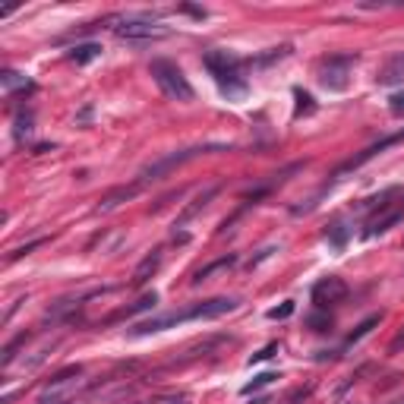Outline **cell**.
Listing matches in <instances>:
<instances>
[{
    "label": "cell",
    "instance_id": "cell-19",
    "mask_svg": "<svg viewBox=\"0 0 404 404\" xmlns=\"http://www.w3.org/2000/svg\"><path fill=\"white\" fill-rule=\"evenodd\" d=\"M348 237H351V231L344 227L341 218H335L332 224H326V240L332 244L335 249H344V244H348Z\"/></svg>",
    "mask_w": 404,
    "mask_h": 404
},
{
    "label": "cell",
    "instance_id": "cell-23",
    "mask_svg": "<svg viewBox=\"0 0 404 404\" xmlns=\"http://www.w3.org/2000/svg\"><path fill=\"white\" fill-rule=\"evenodd\" d=\"M278 379V373H259V376H253V382H247L244 388H240V395H253V392H259V388H266L269 382H275Z\"/></svg>",
    "mask_w": 404,
    "mask_h": 404
},
{
    "label": "cell",
    "instance_id": "cell-25",
    "mask_svg": "<svg viewBox=\"0 0 404 404\" xmlns=\"http://www.w3.org/2000/svg\"><path fill=\"white\" fill-rule=\"evenodd\" d=\"M13 133H16V139L23 143V139L32 133V111H23L16 117V127H13Z\"/></svg>",
    "mask_w": 404,
    "mask_h": 404
},
{
    "label": "cell",
    "instance_id": "cell-20",
    "mask_svg": "<svg viewBox=\"0 0 404 404\" xmlns=\"http://www.w3.org/2000/svg\"><path fill=\"white\" fill-rule=\"evenodd\" d=\"M0 83H4V89H6V92H13V89L35 92V83H29V79L23 76V73H16V70H4V76H0Z\"/></svg>",
    "mask_w": 404,
    "mask_h": 404
},
{
    "label": "cell",
    "instance_id": "cell-17",
    "mask_svg": "<svg viewBox=\"0 0 404 404\" xmlns=\"http://www.w3.org/2000/svg\"><path fill=\"white\" fill-rule=\"evenodd\" d=\"M291 54V45H281V48H269L266 54H259V57H253V61H247L253 70H266L271 67V63H278V61H284V57Z\"/></svg>",
    "mask_w": 404,
    "mask_h": 404
},
{
    "label": "cell",
    "instance_id": "cell-16",
    "mask_svg": "<svg viewBox=\"0 0 404 404\" xmlns=\"http://www.w3.org/2000/svg\"><path fill=\"white\" fill-rule=\"evenodd\" d=\"M218 193H222V187H209V190H205V193L202 196H196V200L193 202H190L187 205V209H183L180 212V218H177V224H187L190 222V218H196V215H200V212L205 209V205H209V200H215V196Z\"/></svg>",
    "mask_w": 404,
    "mask_h": 404
},
{
    "label": "cell",
    "instance_id": "cell-1",
    "mask_svg": "<svg viewBox=\"0 0 404 404\" xmlns=\"http://www.w3.org/2000/svg\"><path fill=\"white\" fill-rule=\"evenodd\" d=\"M240 306L237 297H212V300H202V304H193L187 310H174V313H161V316H152V319L139 322L133 328V338H143V335H155V332H165V328H174V326H183V322H196V319H218L224 313H234Z\"/></svg>",
    "mask_w": 404,
    "mask_h": 404
},
{
    "label": "cell",
    "instance_id": "cell-11",
    "mask_svg": "<svg viewBox=\"0 0 404 404\" xmlns=\"http://www.w3.org/2000/svg\"><path fill=\"white\" fill-rule=\"evenodd\" d=\"M379 86H401L404 83V54H392L376 73Z\"/></svg>",
    "mask_w": 404,
    "mask_h": 404
},
{
    "label": "cell",
    "instance_id": "cell-8",
    "mask_svg": "<svg viewBox=\"0 0 404 404\" xmlns=\"http://www.w3.org/2000/svg\"><path fill=\"white\" fill-rule=\"evenodd\" d=\"M401 143H404V130H398V133H392V136H385V139H379V143H373V145H366L360 155H354L351 161H344V165L338 167V171H335V180L344 177L348 171H357V167H363L366 161H373L376 155H382L385 149H392V145H401Z\"/></svg>",
    "mask_w": 404,
    "mask_h": 404
},
{
    "label": "cell",
    "instance_id": "cell-21",
    "mask_svg": "<svg viewBox=\"0 0 404 404\" xmlns=\"http://www.w3.org/2000/svg\"><path fill=\"white\" fill-rule=\"evenodd\" d=\"M306 326H310L313 332H332L335 319H332V313L328 310H316V313L306 316Z\"/></svg>",
    "mask_w": 404,
    "mask_h": 404
},
{
    "label": "cell",
    "instance_id": "cell-29",
    "mask_svg": "<svg viewBox=\"0 0 404 404\" xmlns=\"http://www.w3.org/2000/svg\"><path fill=\"white\" fill-rule=\"evenodd\" d=\"M41 244H45V237H38V240H32V244H26V247H19V249H13V253H10V256H6V262H16V259H19V256H29V253H32V249H35V247H41Z\"/></svg>",
    "mask_w": 404,
    "mask_h": 404
},
{
    "label": "cell",
    "instance_id": "cell-30",
    "mask_svg": "<svg viewBox=\"0 0 404 404\" xmlns=\"http://www.w3.org/2000/svg\"><path fill=\"white\" fill-rule=\"evenodd\" d=\"M388 111L395 117H404V92H395L392 98H388Z\"/></svg>",
    "mask_w": 404,
    "mask_h": 404
},
{
    "label": "cell",
    "instance_id": "cell-33",
    "mask_svg": "<svg viewBox=\"0 0 404 404\" xmlns=\"http://www.w3.org/2000/svg\"><path fill=\"white\" fill-rule=\"evenodd\" d=\"M249 404H269V395H262V398H253Z\"/></svg>",
    "mask_w": 404,
    "mask_h": 404
},
{
    "label": "cell",
    "instance_id": "cell-2",
    "mask_svg": "<svg viewBox=\"0 0 404 404\" xmlns=\"http://www.w3.org/2000/svg\"><path fill=\"white\" fill-rule=\"evenodd\" d=\"M202 63H205V70L215 76L218 89H222V95H227V101H237L249 92V83L244 76V61H240V57L227 54V51H205Z\"/></svg>",
    "mask_w": 404,
    "mask_h": 404
},
{
    "label": "cell",
    "instance_id": "cell-7",
    "mask_svg": "<svg viewBox=\"0 0 404 404\" xmlns=\"http://www.w3.org/2000/svg\"><path fill=\"white\" fill-rule=\"evenodd\" d=\"M348 300V284L341 281V278L328 275L322 278V281L313 284V306L316 310H328V306H338Z\"/></svg>",
    "mask_w": 404,
    "mask_h": 404
},
{
    "label": "cell",
    "instance_id": "cell-18",
    "mask_svg": "<svg viewBox=\"0 0 404 404\" xmlns=\"http://www.w3.org/2000/svg\"><path fill=\"white\" fill-rule=\"evenodd\" d=\"M379 322H382V313H370V316H366V319H363V322H357V328H354V332H351V335H348V341H344V348H351V344H357V341H363V338H366V335H370V332H373V328H376V326H379Z\"/></svg>",
    "mask_w": 404,
    "mask_h": 404
},
{
    "label": "cell",
    "instance_id": "cell-14",
    "mask_svg": "<svg viewBox=\"0 0 404 404\" xmlns=\"http://www.w3.org/2000/svg\"><path fill=\"white\" fill-rule=\"evenodd\" d=\"M234 266H237V256H234V253H227V256H222V259H215V262H209V266L196 269V275H193V284H202V281H209L212 275H218V271H227V269H234Z\"/></svg>",
    "mask_w": 404,
    "mask_h": 404
},
{
    "label": "cell",
    "instance_id": "cell-13",
    "mask_svg": "<svg viewBox=\"0 0 404 404\" xmlns=\"http://www.w3.org/2000/svg\"><path fill=\"white\" fill-rule=\"evenodd\" d=\"M158 304V294L155 291H149V294H143V297L136 300V304H130V306H123V310H117L111 313L105 322H117V319H130V316H139V313H145V310H152V306Z\"/></svg>",
    "mask_w": 404,
    "mask_h": 404
},
{
    "label": "cell",
    "instance_id": "cell-4",
    "mask_svg": "<svg viewBox=\"0 0 404 404\" xmlns=\"http://www.w3.org/2000/svg\"><path fill=\"white\" fill-rule=\"evenodd\" d=\"M149 73H152V79H155V86L161 89L165 98H171V101H193L196 98V89L190 86V79L183 76V70L177 63L165 61V57H155Z\"/></svg>",
    "mask_w": 404,
    "mask_h": 404
},
{
    "label": "cell",
    "instance_id": "cell-10",
    "mask_svg": "<svg viewBox=\"0 0 404 404\" xmlns=\"http://www.w3.org/2000/svg\"><path fill=\"white\" fill-rule=\"evenodd\" d=\"M161 259H165V249L155 247V249H152V253L145 256V259L136 266L133 278H130V288H143V284L149 281V278H152V275H155V271L161 269Z\"/></svg>",
    "mask_w": 404,
    "mask_h": 404
},
{
    "label": "cell",
    "instance_id": "cell-31",
    "mask_svg": "<svg viewBox=\"0 0 404 404\" xmlns=\"http://www.w3.org/2000/svg\"><path fill=\"white\" fill-rule=\"evenodd\" d=\"M401 348H404V328H401V332L392 338V344H388V354H398Z\"/></svg>",
    "mask_w": 404,
    "mask_h": 404
},
{
    "label": "cell",
    "instance_id": "cell-32",
    "mask_svg": "<svg viewBox=\"0 0 404 404\" xmlns=\"http://www.w3.org/2000/svg\"><path fill=\"white\" fill-rule=\"evenodd\" d=\"M89 117H92V108H89V105H86V108H83V111H79V117H76V120H89Z\"/></svg>",
    "mask_w": 404,
    "mask_h": 404
},
{
    "label": "cell",
    "instance_id": "cell-22",
    "mask_svg": "<svg viewBox=\"0 0 404 404\" xmlns=\"http://www.w3.org/2000/svg\"><path fill=\"white\" fill-rule=\"evenodd\" d=\"M29 338H32L29 332H19L16 338H13V341H6V348H4V357H0V363H4V366H13V360H16V351L23 348Z\"/></svg>",
    "mask_w": 404,
    "mask_h": 404
},
{
    "label": "cell",
    "instance_id": "cell-15",
    "mask_svg": "<svg viewBox=\"0 0 404 404\" xmlns=\"http://www.w3.org/2000/svg\"><path fill=\"white\" fill-rule=\"evenodd\" d=\"M67 57L76 63V67H86V63H92V61H98V57H101V45H98V41H83V45L70 48Z\"/></svg>",
    "mask_w": 404,
    "mask_h": 404
},
{
    "label": "cell",
    "instance_id": "cell-24",
    "mask_svg": "<svg viewBox=\"0 0 404 404\" xmlns=\"http://www.w3.org/2000/svg\"><path fill=\"white\" fill-rule=\"evenodd\" d=\"M294 98H297V111H294V117H304V114H313V111H316L313 95H310V92L294 89Z\"/></svg>",
    "mask_w": 404,
    "mask_h": 404
},
{
    "label": "cell",
    "instance_id": "cell-9",
    "mask_svg": "<svg viewBox=\"0 0 404 404\" xmlns=\"http://www.w3.org/2000/svg\"><path fill=\"white\" fill-rule=\"evenodd\" d=\"M382 215H373L370 222H366V231H363V237H379V234H385V231H392L395 224H401L404 222V200L398 205H392V209H379Z\"/></svg>",
    "mask_w": 404,
    "mask_h": 404
},
{
    "label": "cell",
    "instance_id": "cell-27",
    "mask_svg": "<svg viewBox=\"0 0 404 404\" xmlns=\"http://www.w3.org/2000/svg\"><path fill=\"white\" fill-rule=\"evenodd\" d=\"M291 313H294V300H284L281 306H271L266 316H269V319H288Z\"/></svg>",
    "mask_w": 404,
    "mask_h": 404
},
{
    "label": "cell",
    "instance_id": "cell-6",
    "mask_svg": "<svg viewBox=\"0 0 404 404\" xmlns=\"http://www.w3.org/2000/svg\"><path fill=\"white\" fill-rule=\"evenodd\" d=\"M360 54H328L319 61V83L328 92H344L351 83V70L357 67Z\"/></svg>",
    "mask_w": 404,
    "mask_h": 404
},
{
    "label": "cell",
    "instance_id": "cell-26",
    "mask_svg": "<svg viewBox=\"0 0 404 404\" xmlns=\"http://www.w3.org/2000/svg\"><path fill=\"white\" fill-rule=\"evenodd\" d=\"M275 354H278V341H269L266 348H262V351H256V354L249 357V366L262 363V360H271V357H275Z\"/></svg>",
    "mask_w": 404,
    "mask_h": 404
},
{
    "label": "cell",
    "instance_id": "cell-5",
    "mask_svg": "<svg viewBox=\"0 0 404 404\" xmlns=\"http://www.w3.org/2000/svg\"><path fill=\"white\" fill-rule=\"evenodd\" d=\"M114 35L120 41H133V45H145V41H158V38H167L171 29L155 23L152 13H143V16H127L120 19V26H114Z\"/></svg>",
    "mask_w": 404,
    "mask_h": 404
},
{
    "label": "cell",
    "instance_id": "cell-28",
    "mask_svg": "<svg viewBox=\"0 0 404 404\" xmlns=\"http://www.w3.org/2000/svg\"><path fill=\"white\" fill-rule=\"evenodd\" d=\"M313 395V385H304V388H294V392L284 398V404H304L306 398Z\"/></svg>",
    "mask_w": 404,
    "mask_h": 404
},
{
    "label": "cell",
    "instance_id": "cell-3",
    "mask_svg": "<svg viewBox=\"0 0 404 404\" xmlns=\"http://www.w3.org/2000/svg\"><path fill=\"white\" fill-rule=\"evenodd\" d=\"M227 149H231L227 143H202V145H190V149L171 152V155H165V158L152 161V165H145L143 171H139L136 183H139V187H149V183H155V180H161V177H167V174H171L174 167L187 165V161H193V158H200V155H212V152H227Z\"/></svg>",
    "mask_w": 404,
    "mask_h": 404
},
{
    "label": "cell",
    "instance_id": "cell-34",
    "mask_svg": "<svg viewBox=\"0 0 404 404\" xmlns=\"http://www.w3.org/2000/svg\"><path fill=\"white\" fill-rule=\"evenodd\" d=\"M177 404H187V401H177Z\"/></svg>",
    "mask_w": 404,
    "mask_h": 404
},
{
    "label": "cell",
    "instance_id": "cell-12",
    "mask_svg": "<svg viewBox=\"0 0 404 404\" xmlns=\"http://www.w3.org/2000/svg\"><path fill=\"white\" fill-rule=\"evenodd\" d=\"M143 190H145V187H139L136 180L130 183V187H117V190H111V193H108L105 200L98 202V212H114V209H117V205H120V202L133 200V196H139V193H143Z\"/></svg>",
    "mask_w": 404,
    "mask_h": 404
}]
</instances>
